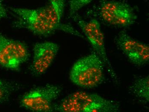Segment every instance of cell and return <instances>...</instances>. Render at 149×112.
Listing matches in <instances>:
<instances>
[{
  "label": "cell",
  "mask_w": 149,
  "mask_h": 112,
  "mask_svg": "<svg viewBox=\"0 0 149 112\" xmlns=\"http://www.w3.org/2000/svg\"><path fill=\"white\" fill-rule=\"evenodd\" d=\"M15 17L14 27L28 30L41 36H49L58 30L80 36L79 33L68 25L61 23L62 17L50 4L36 9L9 8Z\"/></svg>",
  "instance_id": "cell-1"
},
{
  "label": "cell",
  "mask_w": 149,
  "mask_h": 112,
  "mask_svg": "<svg viewBox=\"0 0 149 112\" xmlns=\"http://www.w3.org/2000/svg\"><path fill=\"white\" fill-rule=\"evenodd\" d=\"M54 110L61 112H118L120 105L97 94L77 91L54 106Z\"/></svg>",
  "instance_id": "cell-2"
},
{
  "label": "cell",
  "mask_w": 149,
  "mask_h": 112,
  "mask_svg": "<svg viewBox=\"0 0 149 112\" xmlns=\"http://www.w3.org/2000/svg\"><path fill=\"white\" fill-rule=\"evenodd\" d=\"M104 65L96 52L92 53L74 63L70 72V80L81 88H96L104 80Z\"/></svg>",
  "instance_id": "cell-3"
},
{
  "label": "cell",
  "mask_w": 149,
  "mask_h": 112,
  "mask_svg": "<svg viewBox=\"0 0 149 112\" xmlns=\"http://www.w3.org/2000/svg\"><path fill=\"white\" fill-rule=\"evenodd\" d=\"M98 13L104 22L121 28L131 26L137 19L133 8L129 4L116 0H100Z\"/></svg>",
  "instance_id": "cell-4"
},
{
  "label": "cell",
  "mask_w": 149,
  "mask_h": 112,
  "mask_svg": "<svg viewBox=\"0 0 149 112\" xmlns=\"http://www.w3.org/2000/svg\"><path fill=\"white\" fill-rule=\"evenodd\" d=\"M59 85L48 84L30 90L23 95L20 106L35 112H49L54 111L53 103L61 92Z\"/></svg>",
  "instance_id": "cell-5"
},
{
  "label": "cell",
  "mask_w": 149,
  "mask_h": 112,
  "mask_svg": "<svg viewBox=\"0 0 149 112\" xmlns=\"http://www.w3.org/2000/svg\"><path fill=\"white\" fill-rule=\"evenodd\" d=\"M71 18L80 28L96 53L107 66L112 78L118 82V76L106 54L104 35L99 21L95 18L88 21L84 20L78 14H75Z\"/></svg>",
  "instance_id": "cell-6"
},
{
  "label": "cell",
  "mask_w": 149,
  "mask_h": 112,
  "mask_svg": "<svg viewBox=\"0 0 149 112\" xmlns=\"http://www.w3.org/2000/svg\"><path fill=\"white\" fill-rule=\"evenodd\" d=\"M25 44L0 34V66L13 71H18L29 57Z\"/></svg>",
  "instance_id": "cell-7"
},
{
  "label": "cell",
  "mask_w": 149,
  "mask_h": 112,
  "mask_svg": "<svg viewBox=\"0 0 149 112\" xmlns=\"http://www.w3.org/2000/svg\"><path fill=\"white\" fill-rule=\"evenodd\" d=\"M117 47L133 64L142 66L149 61L148 44L134 39L125 31H122L115 39Z\"/></svg>",
  "instance_id": "cell-8"
},
{
  "label": "cell",
  "mask_w": 149,
  "mask_h": 112,
  "mask_svg": "<svg viewBox=\"0 0 149 112\" xmlns=\"http://www.w3.org/2000/svg\"><path fill=\"white\" fill-rule=\"evenodd\" d=\"M59 47L53 42H45L35 44L31 70L35 75H41L48 70L58 54Z\"/></svg>",
  "instance_id": "cell-9"
},
{
  "label": "cell",
  "mask_w": 149,
  "mask_h": 112,
  "mask_svg": "<svg viewBox=\"0 0 149 112\" xmlns=\"http://www.w3.org/2000/svg\"><path fill=\"white\" fill-rule=\"evenodd\" d=\"M131 92L138 97L146 102L149 101V76L139 78L132 83Z\"/></svg>",
  "instance_id": "cell-10"
},
{
  "label": "cell",
  "mask_w": 149,
  "mask_h": 112,
  "mask_svg": "<svg viewBox=\"0 0 149 112\" xmlns=\"http://www.w3.org/2000/svg\"><path fill=\"white\" fill-rule=\"evenodd\" d=\"M13 90V86L10 84L0 78V104L9 100Z\"/></svg>",
  "instance_id": "cell-11"
},
{
  "label": "cell",
  "mask_w": 149,
  "mask_h": 112,
  "mask_svg": "<svg viewBox=\"0 0 149 112\" xmlns=\"http://www.w3.org/2000/svg\"><path fill=\"white\" fill-rule=\"evenodd\" d=\"M69 4V13L72 18L80 9L90 4L92 0H68Z\"/></svg>",
  "instance_id": "cell-12"
},
{
  "label": "cell",
  "mask_w": 149,
  "mask_h": 112,
  "mask_svg": "<svg viewBox=\"0 0 149 112\" xmlns=\"http://www.w3.org/2000/svg\"><path fill=\"white\" fill-rule=\"evenodd\" d=\"M50 4L61 17H62L65 8L64 0H49Z\"/></svg>",
  "instance_id": "cell-13"
},
{
  "label": "cell",
  "mask_w": 149,
  "mask_h": 112,
  "mask_svg": "<svg viewBox=\"0 0 149 112\" xmlns=\"http://www.w3.org/2000/svg\"><path fill=\"white\" fill-rule=\"evenodd\" d=\"M8 16V10L3 4V0H0V20Z\"/></svg>",
  "instance_id": "cell-14"
}]
</instances>
